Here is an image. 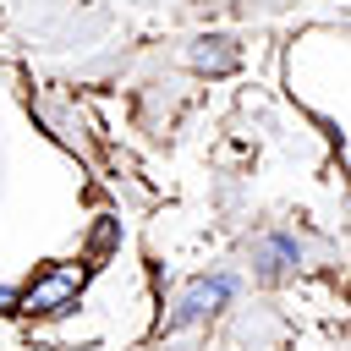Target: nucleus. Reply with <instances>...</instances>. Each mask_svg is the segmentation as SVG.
Returning <instances> with one entry per match:
<instances>
[{"label": "nucleus", "mask_w": 351, "mask_h": 351, "mask_svg": "<svg viewBox=\"0 0 351 351\" xmlns=\"http://www.w3.org/2000/svg\"><path fill=\"white\" fill-rule=\"evenodd\" d=\"M82 285H88V263H55V269H44L27 291H16V313H27V318L66 313Z\"/></svg>", "instance_id": "nucleus-1"}, {"label": "nucleus", "mask_w": 351, "mask_h": 351, "mask_svg": "<svg viewBox=\"0 0 351 351\" xmlns=\"http://www.w3.org/2000/svg\"><path fill=\"white\" fill-rule=\"evenodd\" d=\"M236 296V274H203V280H192L176 302H170V313H165V335H176V329H186V324H203L214 307H225Z\"/></svg>", "instance_id": "nucleus-2"}, {"label": "nucleus", "mask_w": 351, "mask_h": 351, "mask_svg": "<svg viewBox=\"0 0 351 351\" xmlns=\"http://www.w3.org/2000/svg\"><path fill=\"white\" fill-rule=\"evenodd\" d=\"M0 313H16V291L11 285H0Z\"/></svg>", "instance_id": "nucleus-3"}]
</instances>
